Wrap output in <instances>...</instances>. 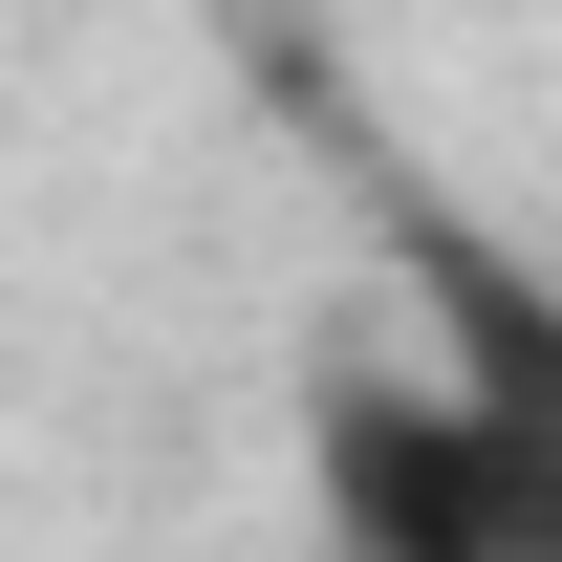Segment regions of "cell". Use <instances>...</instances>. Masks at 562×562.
Masks as SVG:
<instances>
[{
  "mask_svg": "<svg viewBox=\"0 0 562 562\" xmlns=\"http://www.w3.org/2000/svg\"><path fill=\"white\" fill-rule=\"evenodd\" d=\"M325 497H347L368 562H497V454H476V412H454V368L325 390Z\"/></svg>",
  "mask_w": 562,
  "mask_h": 562,
  "instance_id": "2",
  "label": "cell"
},
{
  "mask_svg": "<svg viewBox=\"0 0 562 562\" xmlns=\"http://www.w3.org/2000/svg\"><path fill=\"white\" fill-rule=\"evenodd\" d=\"M432 368L497 454V562H562V281H519L497 238H432Z\"/></svg>",
  "mask_w": 562,
  "mask_h": 562,
  "instance_id": "1",
  "label": "cell"
}]
</instances>
